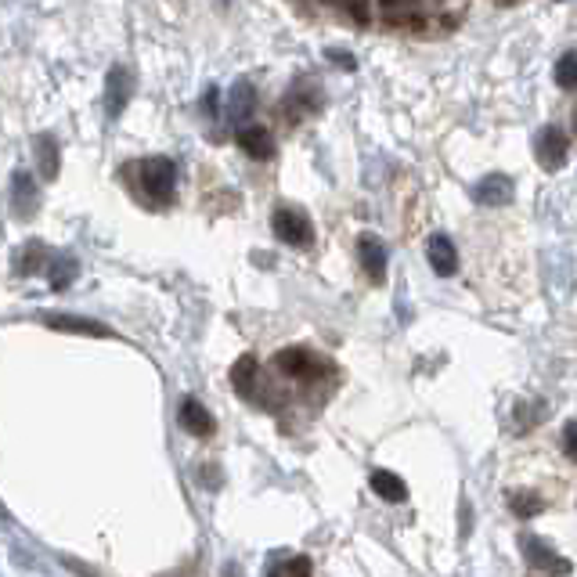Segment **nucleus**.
Instances as JSON below:
<instances>
[{"label":"nucleus","instance_id":"nucleus-26","mask_svg":"<svg viewBox=\"0 0 577 577\" xmlns=\"http://www.w3.org/2000/svg\"><path fill=\"white\" fill-rule=\"evenodd\" d=\"M469 519H473V505H469V502H462V538H469V531H473V523H469Z\"/></svg>","mask_w":577,"mask_h":577},{"label":"nucleus","instance_id":"nucleus-1","mask_svg":"<svg viewBox=\"0 0 577 577\" xmlns=\"http://www.w3.org/2000/svg\"><path fill=\"white\" fill-rule=\"evenodd\" d=\"M141 184L152 199H160L167 202L174 195V184H177V167L174 160H167V155H155V160L141 163Z\"/></svg>","mask_w":577,"mask_h":577},{"label":"nucleus","instance_id":"nucleus-9","mask_svg":"<svg viewBox=\"0 0 577 577\" xmlns=\"http://www.w3.org/2000/svg\"><path fill=\"white\" fill-rule=\"evenodd\" d=\"M134 94V80L123 66H113L109 69V80H105V109H109V116H120L127 109V101Z\"/></svg>","mask_w":577,"mask_h":577},{"label":"nucleus","instance_id":"nucleus-2","mask_svg":"<svg viewBox=\"0 0 577 577\" xmlns=\"http://www.w3.org/2000/svg\"><path fill=\"white\" fill-rule=\"evenodd\" d=\"M275 369L282 376H289V379H318L325 364L314 357L307 347H285V350L275 354Z\"/></svg>","mask_w":577,"mask_h":577},{"label":"nucleus","instance_id":"nucleus-14","mask_svg":"<svg viewBox=\"0 0 577 577\" xmlns=\"http://www.w3.org/2000/svg\"><path fill=\"white\" fill-rule=\"evenodd\" d=\"M256 372H260L256 354H242V357L235 361V369H231V386H235L238 397H246V401L256 397Z\"/></svg>","mask_w":577,"mask_h":577},{"label":"nucleus","instance_id":"nucleus-11","mask_svg":"<svg viewBox=\"0 0 577 577\" xmlns=\"http://www.w3.org/2000/svg\"><path fill=\"white\" fill-rule=\"evenodd\" d=\"M473 199H477L480 206H505V202L512 199V181H509L505 174H487V177L477 181Z\"/></svg>","mask_w":577,"mask_h":577},{"label":"nucleus","instance_id":"nucleus-18","mask_svg":"<svg viewBox=\"0 0 577 577\" xmlns=\"http://www.w3.org/2000/svg\"><path fill=\"white\" fill-rule=\"evenodd\" d=\"M228 109H231V120H249L256 113V87L249 80H235L231 87V101H228Z\"/></svg>","mask_w":577,"mask_h":577},{"label":"nucleus","instance_id":"nucleus-21","mask_svg":"<svg viewBox=\"0 0 577 577\" xmlns=\"http://www.w3.org/2000/svg\"><path fill=\"white\" fill-rule=\"evenodd\" d=\"M271 577H314V563L307 556H289L271 566Z\"/></svg>","mask_w":577,"mask_h":577},{"label":"nucleus","instance_id":"nucleus-8","mask_svg":"<svg viewBox=\"0 0 577 577\" xmlns=\"http://www.w3.org/2000/svg\"><path fill=\"white\" fill-rule=\"evenodd\" d=\"M357 260H361L364 275H369L372 282H383V278H386V246H383L376 235L364 231V235L357 238Z\"/></svg>","mask_w":577,"mask_h":577},{"label":"nucleus","instance_id":"nucleus-10","mask_svg":"<svg viewBox=\"0 0 577 577\" xmlns=\"http://www.w3.org/2000/svg\"><path fill=\"white\" fill-rule=\"evenodd\" d=\"M426 256H430V268H433L441 278H451V275L458 271V253H455V242H451L448 235H430Z\"/></svg>","mask_w":577,"mask_h":577},{"label":"nucleus","instance_id":"nucleus-7","mask_svg":"<svg viewBox=\"0 0 577 577\" xmlns=\"http://www.w3.org/2000/svg\"><path fill=\"white\" fill-rule=\"evenodd\" d=\"M177 418H181V426L191 433V437H214V430H217V423H214V415L206 411V404L199 401V397H184L181 401V408H177Z\"/></svg>","mask_w":577,"mask_h":577},{"label":"nucleus","instance_id":"nucleus-15","mask_svg":"<svg viewBox=\"0 0 577 577\" xmlns=\"http://www.w3.org/2000/svg\"><path fill=\"white\" fill-rule=\"evenodd\" d=\"M238 148L249 155V160H256V163H264V160H271V155H275V141H271V134L264 127H246L238 134Z\"/></svg>","mask_w":577,"mask_h":577},{"label":"nucleus","instance_id":"nucleus-22","mask_svg":"<svg viewBox=\"0 0 577 577\" xmlns=\"http://www.w3.org/2000/svg\"><path fill=\"white\" fill-rule=\"evenodd\" d=\"M76 271H80L76 260H73V256H62V260H55V264H51L47 278H51V285H55V289H66V285L76 278Z\"/></svg>","mask_w":577,"mask_h":577},{"label":"nucleus","instance_id":"nucleus-4","mask_svg":"<svg viewBox=\"0 0 577 577\" xmlns=\"http://www.w3.org/2000/svg\"><path fill=\"white\" fill-rule=\"evenodd\" d=\"M271 224H275L278 242H285V246H310V238H314V228H310L303 209H289L285 206V209H278V214L271 217Z\"/></svg>","mask_w":577,"mask_h":577},{"label":"nucleus","instance_id":"nucleus-20","mask_svg":"<svg viewBox=\"0 0 577 577\" xmlns=\"http://www.w3.org/2000/svg\"><path fill=\"white\" fill-rule=\"evenodd\" d=\"M379 15L386 22H408L418 15V0H379Z\"/></svg>","mask_w":577,"mask_h":577},{"label":"nucleus","instance_id":"nucleus-13","mask_svg":"<svg viewBox=\"0 0 577 577\" xmlns=\"http://www.w3.org/2000/svg\"><path fill=\"white\" fill-rule=\"evenodd\" d=\"M33 155H36V170L43 181H55L58 177V167H62V155H58V144L51 134H40L33 141Z\"/></svg>","mask_w":577,"mask_h":577},{"label":"nucleus","instance_id":"nucleus-6","mask_svg":"<svg viewBox=\"0 0 577 577\" xmlns=\"http://www.w3.org/2000/svg\"><path fill=\"white\" fill-rule=\"evenodd\" d=\"M566 134L559 130V127H545L542 134H538V141H534V152H538V163L545 167V170H559L563 163H566Z\"/></svg>","mask_w":577,"mask_h":577},{"label":"nucleus","instance_id":"nucleus-17","mask_svg":"<svg viewBox=\"0 0 577 577\" xmlns=\"http://www.w3.org/2000/svg\"><path fill=\"white\" fill-rule=\"evenodd\" d=\"M369 484H372V491L383 498V502H408V484L397 477V473H390V469H376V473L369 477Z\"/></svg>","mask_w":577,"mask_h":577},{"label":"nucleus","instance_id":"nucleus-12","mask_svg":"<svg viewBox=\"0 0 577 577\" xmlns=\"http://www.w3.org/2000/svg\"><path fill=\"white\" fill-rule=\"evenodd\" d=\"M322 105V90L314 87V83H296L292 90H289V97H285V116L289 120H300V116H307V113H314Z\"/></svg>","mask_w":577,"mask_h":577},{"label":"nucleus","instance_id":"nucleus-25","mask_svg":"<svg viewBox=\"0 0 577 577\" xmlns=\"http://www.w3.org/2000/svg\"><path fill=\"white\" fill-rule=\"evenodd\" d=\"M563 455L566 458H577V444H573V423L563 426Z\"/></svg>","mask_w":577,"mask_h":577},{"label":"nucleus","instance_id":"nucleus-19","mask_svg":"<svg viewBox=\"0 0 577 577\" xmlns=\"http://www.w3.org/2000/svg\"><path fill=\"white\" fill-rule=\"evenodd\" d=\"M509 509H512L516 519H531V516H542V512L549 509V502L538 498V495H531V491H516V495L509 498Z\"/></svg>","mask_w":577,"mask_h":577},{"label":"nucleus","instance_id":"nucleus-24","mask_svg":"<svg viewBox=\"0 0 577 577\" xmlns=\"http://www.w3.org/2000/svg\"><path fill=\"white\" fill-rule=\"evenodd\" d=\"M343 8H347V15L357 26H369V19H372V0H343Z\"/></svg>","mask_w":577,"mask_h":577},{"label":"nucleus","instance_id":"nucleus-3","mask_svg":"<svg viewBox=\"0 0 577 577\" xmlns=\"http://www.w3.org/2000/svg\"><path fill=\"white\" fill-rule=\"evenodd\" d=\"M519 549H523V559H527L534 570H542V573L563 577V573L573 570V563H570L566 556H559L552 545H545L542 538H519Z\"/></svg>","mask_w":577,"mask_h":577},{"label":"nucleus","instance_id":"nucleus-5","mask_svg":"<svg viewBox=\"0 0 577 577\" xmlns=\"http://www.w3.org/2000/svg\"><path fill=\"white\" fill-rule=\"evenodd\" d=\"M43 325L55 332H76V336H97V339L113 336L109 325H101L94 318H80V314H43Z\"/></svg>","mask_w":577,"mask_h":577},{"label":"nucleus","instance_id":"nucleus-23","mask_svg":"<svg viewBox=\"0 0 577 577\" xmlns=\"http://www.w3.org/2000/svg\"><path fill=\"white\" fill-rule=\"evenodd\" d=\"M573 66H577V62H573V51H563L559 62H556V83H559L563 90H570L573 80H577V76H573Z\"/></svg>","mask_w":577,"mask_h":577},{"label":"nucleus","instance_id":"nucleus-16","mask_svg":"<svg viewBox=\"0 0 577 577\" xmlns=\"http://www.w3.org/2000/svg\"><path fill=\"white\" fill-rule=\"evenodd\" d=\"M12 209L19 217H33V209H36V188L26 170L12 174Z\"/></svg>","mask_w":577,"mask_h":577},{"label":"nucleus","instance_id":"nucleus-27","mask_svg":"<svg viewBox=\"0 0 577 577\" xmlns=\"http://www.w3.org/2000/svg\"><path fill=\"white\" fill-rule=\"evenodd\" d=\"M329 58L339 66V69H354V58H347V55H339V51H329Z\"/></svg>","mask_w":577,"mask_h":577},{"label":"nucleus","instance_id":"nucleus-28","mask_svg":"<svg viewBox=\"0 0 577 577\" xmlns=\"http://www.w3.org/2000/svg\"><path fill=\"white\" fill-rule=\"evenodd\" d=\"M0 519H4V523H8V519H12V512H8V509H4V505H0Z\"/></svg>","mask_w":577,"mask_h":577}]
</instances>
